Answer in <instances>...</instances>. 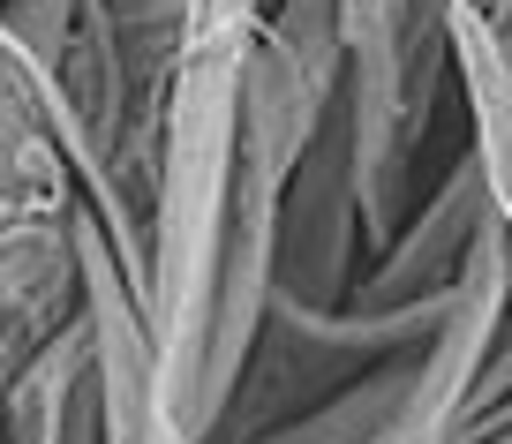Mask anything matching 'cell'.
I'll use <instances>...</instances> for the list:
<instances>
[{"label":"cell","instance_id":"1","mask_svg":"<svg viewBox=\"0 0 512 444\" xmlns=\"http://www.w3.org/2000/svg\"><path fill=\"white\" fill-rule=\"evenodd\" d=\"M452 16H460V0H339L369 256L422 204V151L437 136V106L452 83Z\"/></svg>","mask_w":512,"mask_h":444},{"label":"cell","instance_id":"2","mask_svg":"<svg viewBox=\"0 0 512 444\" xmlns=\"http://www.w3.org/2000/svg\"><path fill=\"white\" fill-rule=\"evenodd\" d=\"M362 264H369V219H362V174H354V121H347V98H339L287 189L279 294H294L309 309H339L354 302Z\"/></svg>","mask_w":512,"mask_h":444},{"label":"cell","instance_id":"3","mask_svg":"<svg viewBox=\"0 0 512 444\" xmlns=\"http://www.w3.org/2000/svg\"><path fill=\"white\" fill-rule=\"evenodd\" d=\"M490 219H497L490 174H482L475 143H460L452 166L437 174V189L422 196L400 234L362 264L354 302H445L452 286H460V271H467V256H475V241H482Z\"/></svg>","mask_w":512,"mask_h":444},{"label":"cell","instance_id":"4","mask_svg":"<svg viewBox=\"0 0 512 444\" xmlns=\"http://www.w3.org/2000/svg\"><path fill=\"white\" fill-rule=\"evenodd\" d=\"M452 76H460V98H467V143H475L490 196L512 226V0H460Z\"/></svg>","mask_w":512,"mask_h":444},{"label":"cell","instance_id":"5","mask_svg":"<svg viewBox=\"0 0 512 444\" xmlns=\"http://www.w3.org/2000/svg\"><path fill=\"white\" fill-rule=\"evenodd\" d=\"M407 384H415V354L362 369V377L339 384L332 399H317V407L287 414V422H272V429H256V437H241V444H369L407 407Z\"/></svg>","mask_w":512,"mask_h":444}]
</instances>
